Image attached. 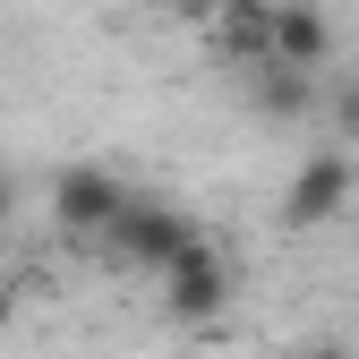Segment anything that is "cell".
<instances>
[{
  "instance_id": "6da1fadb",
  "label": "cell",
  "mask_w": 359,
  "mask_h": 359,
  "mask_svg": "<svg viewBox=\"0 0 359 359\" xmlns=\"http://www.w3.org/2000/svg\"><path fill=\"white\" fill-rule=\"evenodd\" d=\"M205 248V231L180 205H163V197H137L128 189V205L111 214V231L95 240V257L103 265H120V274H171L180 257H197Z\"/></svg>"
},
{
  "instance_id": "5b68a950",
  "label": "cell",
  "mask_w": 359,
  "mask_h": 359,
  "mask_svg": "<svg viewBox=\"0 0 359 359\" xmlns=\"http://www.w3.org/2000/svg\"><path fill=\"white\" fill-rule=\"evenodd\" d=\"M163 308H171L180 325H205V317H222V308H231V265H222V248H214V240L163 274Z\"/></svg>"
},
{
  "instance_id": "9c48e42d",
  "label": "cell",
  "mask_w": 359,
  "mask_h": 359,
  "mask_svg": "<svg viewBox=\"0 0 359 359\" xmlns=\"http://www.w3.org/2000/svg\"><path fill=\"white\" fill-rule=\"evenodd\" d=\"M18 222V180H9V163H0V231Z\"/></svg>"
},
{
  "instance_id": "7a4b0ae2",
  "label": "cell",
  "mask_w": 359,
  "mask_h": 359,
  "mask_svg": "<svg viewBox=\"0 0 359 359\" xmlns=\"http://www.w3.org/2000/svg\"><path fill=\"white\" fill-rule=\"evenodd\" d=\"M120 205H128V180H120V171H103V163H69V171H52V231H60V240L95 248V240L111 231Z\"/></svg>"
},
{
  "instance_id": "3957f363",
  "label": "cell",
  "mask_w": 359,
  "mask_h": 359,
  "mask_svg": "<svg viewBox=\"0 0 359 359\" xmlns=\"http://www.w3.org/2000/svg\"><path fill=\"white\" fill-rule=\"evenodd\" d=\"M351 197H359V163L342 146H317L291 171V189H283V222H291V231H317V222H334Z\"/></svg>"
},
{
  "instance_id": "52a82bcc",
  "label": "cell",
  "mask_w": 359,
  "mask_h": 359,
  "mask_svg": "<svg viewBox=\"0 0 359 359\" xmlns=\"http://www.w3.org/2000/svg\"><path fill=\"white\" fill-rule=\"evenodd\" d=\"M248 111H257L265 128H291V120L317 111V77H299V69H283V60H257V69H248Z\"/></svg>"
},
{
  "instance_id": "30bf717a",
  "label": "cell",
  "mask_w": 359,
  "mask_h": 359,
  "mask_svg": "<svg viewBox=\"0 0 359 359\" xmlns=\"http://www.w3.org/2000/svg\"><path fill=\"white\" fill-rule=\"evenodd\" d=\"M9 317H18V283L0 274V325H9Z\"/></svg>"
},
{
  "instance_id": "277c9868",
  "label": "cell",
  "mask_w": 359,
  "mask_h": 359,
  "mask_svg": "<svg viewBox=\"0 0 359 359\" xmlns=\"http://www.w3.org/2000/svg\"><path fill=\"white\" fill-rule=\"evenodd\" d=\"M265 60H283V69H299V77H325V60H334V18H325V0H274Z\"/></svg>"
},
{
  "instance_id": "8fae6325",
  "label": "cell",
  "mask_w": 359,
  "mask_h": 359,
  "mask_svg": "<svg viewBox=\"0 0 359 359\" xmlns=\"http://www.w3.org/2000/svg\"><path fill=\"white\" fill-rule=\"evenodd\" d=\"M299 359H351V351L342 342H317V351H299Z\"/></svg>"
},
{
  "instance_id": "ba28073f",
  "label": "cell",
  "mask_w": 359,
  "mask_h": 359,
  "mask_svg": "<svg viewBox=\"0 0 359 359\" xmlns=\"http://www.w3.org/2000/svg\"><path fill=\"white\" fill-rule=\"evenodd\" d=\"M317 111L334 120V137H342V154H351V146H359V69L334 77V86H317Z\"/></svg>"
},
{
  "instance_id": "8992f818",
  "label": "cell",
  "mask_w": 359,
  "mask_h": 359,
  "mask_svg": "<svg viewBox=\"0 0 359 359\" xmlns=\"http://www.w3.org/2000/svg\"><path fill=\"white\" fill-rule=\"evenodd\" d=\"M265 26H274V0H214L205 52H214L222 69H257V60H265Z\"/></svg>"
}]
</instances>
